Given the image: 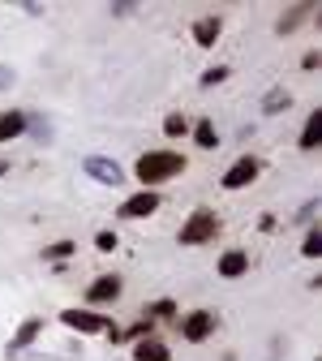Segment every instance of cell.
<instances>
[{"mask_svg": "<svg viewBox=\"0 0 322 361\" xmlns=\"http://www.w3.org/2000/svg\"><path fill=\"white\" fill-rule=\"evenodd\" d=\"M314 211H318V202H305V207L297 211V219H301V224H314Z\"/></svg>", "mask_w": 322, "mask_h": 361, "instance_id": "d4e9b609", "label": "cell"}, {"mask_svg": "<svg viewBox=\"0 0 322 361\" xmlns=\"http://www.w3.org/2000/svg\"><path fill=\"white\" fill-rule=\"evenodd\" d=\"M301 254H305V258H318V254H322V224H309V233H305V241H301Z\"/></svg>", "mask_w": 322, "mask_h": 361, "instance_id": "44dd1931", "label": "cell"}, {"mask_svg": "<svg viewBox=\"0 0 322 361\" xmlns=\"http://www.w3.org/2000/svg\"><path fill=\"white\" fill-rule=\"evenodd\" d=\"M185 168H190V159L180 151H147V155H137L133 176L142 180V190H159L163 180H176Z\"/></svg>", "mask_w": 322, "mask_h": 361, "instance_id": "6da1fadb", "label": "cell"}, {"mask_svg": "<svg viewBox=\"0 0 322 361\" xmlns=\"http://www.w3.org/2000/svg\"><path fill=\"white\" fill-rule=\"evenodd\" d=\"M120 293H125L120 276H95L86 284V305H112V301H120Z\"/></svg>", "mask_w": 322, "mask_h": 361, "instance_id": "52a82bcc", "label": "cell"}, {"mask_svg": "<svg viewBox=\"0 0 322 361\" xmlns=\"http://www.w3.org/2000/svg\"><path fill=\"white\" fill-rule=\"evenodd\" d=\"M190 138L198 142V151H215V147H219V129H215L211 116H202V121L190 125Z\"/></svg>", "mask_w": 322, "mask_h": 361, "instance_id": "4fadbf2b", "label": "cell"}, {"mask_svg": "<svg viewBox=\"0 0 322 361\" xmlns=\"http://www.w3.org/2000/svg\"><path fill=\"white\" fill-rule=\"evenodd\" d=\"M297 147H301V151H318V147H322V108L305 116V129H301Z\"/></svg>", "mask_w": 322, "mask_h": 361, "instance_id": "5bb4252c", "label": "cell"}, {"mask_svg": "<svg viewBox=\"0 0 322 361\" xmlns=\"http://www.w3.org/2000/svg\"><path fill=\"white\" fill-rule=\"evenodd\" d=\"M39 336H43V319H26V323L13 331V340H9V357H13V353H26Z\"/></svg>", "mask_w": 322, "mask_h": 361, "instance_id": "8fae6325", "label": "cell"}, {"mask_svg": "<svg viewBox=\"0 0 322 361\" xmlns=\"http://www.w3.org/2000/svg\"><path fill=\"white\" fill-rule=\"evenodd\" d=\"M142 314H147L151 323H163V319H176L180 310H176V301H172V297H159V301H151V305H147Z\"/></svg>", "mask_w": 322, "mask_h": 361, "instance_id": "ac0fdd59", "label": "cell"}, {"mask_svg": "<svg viewBox=\"0 0 322 361\" xmlns=\"http://www.w3.org/2000/svg\"><path fill=\"white\" fill-rule=\"evenodd\" d=\"M82 172L90 176V180H99V185H125V168L116 164V159H108V155H86L82 159Z\"/></svg>", "mask_w": 322, "mask_h": 361, "instance_id": "277c9868", "label": "cell"}, {"mask_svg": "<svg viewBox=\"0 0 322 361\" xmlns=\"http://www.w3.org/2000/svg\"><path fill=\"white\" fill-rule=\"evenodd\" d=\"M288 104H292V95H288L284 86H271L266 95H262V112H266V116H280V112H288Z\"/></svg>", "mask_w": 322, "mask_h": 361, "instance_id": "2e32d148", "label": "cell"}, {"mask_svg": "<svg viewBox=\"0 0 322 361\" xmlns=\"http://www.w3.org/2000/svg\"><path fill=\"white\" fill-rule=\"evenodd\" d=\"M219 35H223V18L219 13H206V18L194 22V43H198V48H215Z\"/></svg>", "mask_w": 322, "mask_h": 361, "instance_id": "9c48e42d", "label": "cell"}, {"mask_svg": "<svg viewBox=\"0 0 322 361\" xmlns=\"http://www.w3.org/2000/svg\"><path fill=\"white\" fill-rule=\"evenodd\" d=\"M309 13H314V5H297V9H288L280 22H275V30H280V35H292V30H297V26L309 18Z\"/></svg>", "mask_w": 322, "mask_h": 361, "instance_id": "e0dca14e", "label": "cell"}, {"mask_svg": "<svg viewBox=\"0 0 322 361\" xmlns=\"http://www.w3.org/2000/svg\"><path fill=\"white\" fill-rule=\"evenodd\" d=\"M228 73H233L228 65H215V69H206V73H202V86H219V82H228Z\"/></svg>", "mask_w": 322, "mask_h": 361, "instance_id": "603a6c76", "label": "cell"}, {"mask_svg": "<svg viewBox=\"0 0 322 361\" xmlns=\"http://www.w3.org/2000/svg\"><path fill=\"white\" fill-rule=\"evenodd\" d=\"M151 327H155V323H151L147 314H142V319H137L129 331H120V340H133V344H137V340H147V336H151Z\"/></svg>", "mask_w": 322, "mask_h": 361, "instance_id": "7402d4cb", "label": "cell"}, {"mask_svg": "<svg viewBox=\"0 0 322 361\" xmlns=\"http://www.w3.org/2000/svg\"><path fill=\"white\" fill-rule=\"evenodd\" d=\"M163 133H168V138H185V133H190L185 112H168V116H163Z\"/></svg>", "mask_w": 322, "mask_h": 361, "instance_id": "ffe728a7", "label": "cell"}, {"mask_svg": "<svg viewBox=\"0 0 322 361\" xmlns=\"http://www.w3.org/2000/svg\"><path fill=\"white\" fill-rule=\"evenodd\" d=\"M133 361H172V348H168L163 340L147 336V340H137V344H133Z\"/></svg>", "mask_w": 322, "mask_h": 361, "instance_id": "7c38bea8", "label": "cell"}, {"mask_svg": "<svg viewBox=\"0 0 322 361\" xmlns=\"http://www.w3.org/2000/svg\"><path fill=\"white\" fill-rule=\"evenodd\" d=\"M5 172H9V159H0V176H5Z\"/></svg>", "mask_w": 322, "mask_h": 361, "instance_id": "83f0119b", "label": "cell"}, {"mask_svg": "<svg viewBox=\"0 0 322 361\" xmlns=\"http://www.w3.org/2000/svg\"><path fill=\"white\" fill-rule=\"evenodd\" d=\"M159 211V190H137L133 198H125L120 202V219H147V215H155Z\"/></svg>", "mask_w": 322, "mask_h": 361, "instance_id": "ba28073f", "label": "cell"}, {"mask_svg": "<svg viewBox=\"0 0 322 361\" xmlns=\"http://www.w3.org/2000/svg\"><path fill=\"white\" fill-rule=\"evenodd\" d=\"M318 61H322L318 52H305V56H301V69H318Z\"/></svg>", "mask_w": 322, "mask_h": 361, "instance_id": "4316f807", "label": "cell"}, {"mask_svg": "<svg viewBox=\"0 0 322 361\" xmlns=\"http://www.w3.org/2000/svg\"><path fill=\"white\" fill-rule=\"evenodd\" d=\"M116 245H120V241H116V233H108V228H104V233L95 237V250H99V254H112Z\"/></svg>", "mask_w": 322, "mask_h": 361, "instance_id": "cb8c5ba5", "label": "cell"}, {"mask_svg": "<svg viewBox=\"0 0 322 361\" xmlns=\"http://www.w3.org/2000/svg\"><path fill=\"white\" fill-rule=\"evenodd\" d=\"M258 172H262L258 155H241L233 168L219 176V185H223V190H245V185H254V180H258Z\"/></svg>", "mask_w": 322, "mask_h": 361, "instance_id": "8992f818", "label": "cell"}, {"mask_svg": "<svg viewBox=\"0 0 322 361\" xmlns=\"http://www.w3.org/2000/svg\"><path fill=\"white\" fill-rule=\"evenodd\" d=\"M215 237H219V215L206 207L190 211V219L180 224V245H211Z\"/></svg>", "mask_w": 322, "mask_h": 361, "instance_id": "7a4b0ae2", "label": "cell"}, {"mask_svg": "<svg viewBox=\"0 0 322 361\" xmlns=\"http://www.w3.org/2000/svg\"><path fill=\"white\" fill-rule=\"evenodd\" d=\"M215 327H219V319H215L211 310H190V314H180V336H185L190 344L211 340V336H215Z\"/></svg>", "mask_w": 322, "mask_h": 361, "instance_id": "3957f363", "label": "cell"}, {"mask_svg": "<svg viewBox=\"0 0 322 361\" xmlns=\"http://www.w3.org/2000/svg\"><path fill=\"white\" fill-rule=\"evenodd\" d=\"M73 254H78L73 241H52V245H43V262H65V258H73Z\"/></svg>", "mask_w": 322, "mask_h": 361, "instance_id": "d6986e66", "label": "cell"}, {"mask_svg": "<svg viewBox=\"0 0 322 361\" xmlns=\"http://www.w3.org/2000/svg\"><path fill=\"white\" fill-rule=\"evenodd\" d=\"M61 323H65L69 331H78V336H99V331L108 336V327H112L108 314H95V310H65Z\"/></svg>", "mask_w": 322, "mask_h": 361, "instance_id": "5b68a950", "label": "cell"}, {"mask_svg": "<svg viewBox=\"0 0 322 361\" xmlns=\"http://www.w3.org/2000/svg\"><path fill=\"white\" fill-rule=\"evenodd\" d=\"M13 86V69L9 65H0V90H9Z\"/></svg>", "mask_w": 322, "mask_h": 361, "instance_id": "484cf974", "label": "cell"}, {"mask_svg": "<svg viewBox=\"0 0 322 361\" xmlns=\"http://www.w3.org/2000/svg\"><path fill=\"white\" fill-rule=\"evenodd\" d=\"M215 267H219V276H223V280H241L245 271H249V254H245V250H223Z\"/></svg>", "mask_w": 322, "mask_h": 361, "instance_id": "30bf717a", "label": "cell"}, {"mask_svg": "<svg viewBox=\"0 0 322 361\" xmlns=\"http://www.w3.org/2000/svg\"><path fill=\"white\" fill-rule=\"evenodd\" d=\"M22 133H26V112L22 108H13V112L0 116V147L13 142V138H22Z\"/></svg>", "mask_w": 322, "mask_h": 361, "instance_id": "9a60e30c", "label": "cell"}]
</instances>
